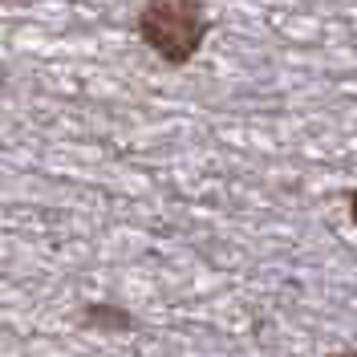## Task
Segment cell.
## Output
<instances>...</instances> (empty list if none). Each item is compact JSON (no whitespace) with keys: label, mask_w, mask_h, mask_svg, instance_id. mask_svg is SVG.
Segmentation results:
<instances>
[{"label":"cell","mask_w":357,"mask_h":357,"mask_svg":"<svg viewBox=\"0 0 357 357\" xmlns=\"http://www.w3.org/2000/svg\"><path fill=\"white\" fill-rule=\"evenodd\" d=\"M211 33L203 0H146L138 13V37L167 66H191Z\"/></svg>","instance_id":"obj_1"},{"label":"cell","mask_w":357,"mask_h":357,"mask_svg":"<svg viewBox=\"0 0 357 357\" xmlns=\"http://www.w3.org/2000/svg\"><path fill=\"white\" fill-rule=\"evenodd\" d=\"M82 321L89 329H102V333H130L134 329V317L126 309H118V305H89Z\"/></svg>","instance_id":"obj_2"},{"label":"cell","mask_w":357,"mask_h":357,"mask_svg":"<svg viewBox=\"0 0 357 357\" xmlns=\"http://www.w3.org/2000/svg\"><path fill=\"white\" fill-rule=\"evenodd\" d=\"M349 215H354V223H357V187H354V195H349Z\"/></svg>","instance_id":"obj_3"},{"label":"cell","mask_w":357,"mask_h":357,"mask_svg":"<svg viewBox=\"0 0 357 357\" xmlns=\"http://www.w3.org/2000/svg\"><path fill=\"white\" fill-rule=\"evenodd\" d=\"M341 357H357V354H341Z\"/></svg>","instance_id":"obj_4"}]
</instances>
